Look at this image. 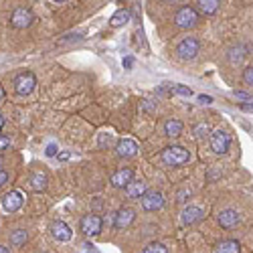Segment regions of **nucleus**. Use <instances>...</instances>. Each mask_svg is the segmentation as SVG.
Listing matches in <instances>:
<instances>
[{"instance_id": "obj_36", "label": "nucleus", "mask_w": 253, "mask_h": 253, "mask_svg": "<svg viewBox=\"0 0 253 253\" xmlns=\"http://www.w3.org/2000/svg\"><path fill=\"white\" fill-rule=\"evenodd\" d=\"M241 110H243V112H253V103H243Z\"/></svg>"}, {"instance_id": "obj_4", "label": "nucleus", "mask_w": 253, "mask_h": 253, "mask_svg": "<svg viewBox=\"0 0 253 253\" xmlns=\"http://www.w3.org/2000/svg\"><path fill=\"white\" fill-rule=\"evenodd\" d=\"M37 85V77L31 71H25L14 77V91L18 95H29Z\"/></svg>"}, {"instance_id": "obj_3", "label": "nucleus", "mask_w": 253, "mask_h": 253, "mask_svg": "<svg viewBox=\"0 0 253 253\" xmlns=\"http://www.w3.org/2000/svg\"><path fill=\"white\" fill-rule=\"evenodd\" d=\"M199 23V12L193 6H182L174 14V25L178 29H193Z\"/></svg>"}, {"instance_id": "obj_23", "label": "nucleus", "mask_w": 253, "mask_h": 253, "mask_svg": "<svg viewBox=\"0 0 253 253\" xmlns=\"http://www.w3.org/2000/svg\"><path fill=\"white\" fill-rule=\"evenodd\" d=\"M245 55H247V53H245V47H241V45H239V47H233V49H231L227 57H229V61H231V63H239Z\"/></svg>"}, {"instance_id": "obj_38", "label": "nucleus", "mask_w": 253, "mask_h": 253, "mask_svg": "<svg viewBox=\"0 0 253 253\" xmlns=\"http://www.w3.org/2000/svg\"><path fill=\"white\" fill-rule=\"evenodd\" d=\"M0 253H10V249H8V247H4V245H0Z\"/></svg>"}, {"instance_id": "obj_31", "label": "nucleus", "mask_w": 253, "mask_h": 253, "mask_svg": "<svg viewBox=\"0 0 253 253\" xmlns=\"http://www.w3.org/2000/svg\"><path fill=\"white\" fill-rule=\"evenodd\" d=\"M10 146V138H6V136H0V150H6Z\"/></svg>"}, {"instance_id": "obj_5", "label": "nucleus", "mask_w": 253, "mask_h": 253, "mask_svg": "<svg viewBox=\"0 0 253 253\" xmlns=\"http://www.w3.org/2000/svg\"><path fill=\"white\" fill-rule=\"evenodd\" d=\"M33 20H35V14L31 8H16L10 16V25L14 29H27L33 25Z\"/></svg>"}, {"instance_id": "obj_9", "label": "nucleus", "mask_w": 253, "mask_h": 253, "mask_svg": "<svg viewBox=\"0 0 253 253\" xmlns=\"http://www.w3.org/2000/svg\"><path fill=\"white\" fill-rule=\"evenodd\" d=\"M162 205H164V197H162V193H158V191H148V193L142 197V209L148 211V213L162 209Z\"/></svg>"}, {"instance_id": "obj_12", "label": "nucleus", "mask_w": 253, "mask_h": 253, "mask_svg": "<svg viewBox=\"0 0 253 253\" xmlns=\"http://www.w3.org/2000/svg\"><path fill=\"white\" fill-rule=\"evenodd\" d=\"M217 221H219V225H221L223 229H233V227L239 225L241 215L237 213L235 209H223L221 213H219V217H217Z\"/></svg>"}, {"instance_id": "obj_8", "label": "nucleus", "mask_w": 253, "mask_h": 253, "mask_svg": "<svg viewBox=\"0 0 253 253\" xmlns=\"http://www.w3.org/2000/svg\"><path fill=\"white\" fill-rule=\"evenodd\" d=\"M25 199H23V193L20 191H10L2 197V209L6 211V213H16V211L23 207Z\"/></svg>"}, {"instance_id": "obj_1", "label": "nucleus", "mask_w": 253, "mask_h": 253, "mask_svg": "<svg viewBox=\"0 0 253 253\" xmlns=\"http://www.w3.org/2000/svg\"><path fill=\"white\" fill-rule=\"evenodd\" d=\"M162 162L166 166H170V168H178L182 164L188 162V158H191V154H188V150H184L182 146H168V148L162 150Z\"/></svg>"}, {"instance_id": "obj_13", "label": "nucleus", "mask_w": 253, "mask_h": 253, "mask_svg": "<svg viewBox=\"0 0 253 253\" xmlns=\"http://www.w3.org/2000/svg\"><path fill=\"white\" fill-rule=\"evenodd\" d=\"M132 180H134V170L132 168H120V170H116L112 174V178H110L112 186H116V188H126Z\"/></svg>"}, {"instance_id": "obj_29", "label": "nucleus", "mask_w": 253, "mask_h": 253, "mask_svg": "<svg viewBox=\"0 0 253 253\" xmlns=\"http://www.w3.org/2000/svg\"><path fill=\"white\" fill-rule=\"evenodd\" d=\"M172 89H174L176 93H180V95H186V97L191 95V89H188V87H184V85H174Z\"/></svg>"}, {"instance_id": "obj_6", "label": "nucleus", "mask_w": 253, "mask_h": 253, "mask_svg": "<svg viewBox=\"0 0 253 253\" xmlns=\"http://www.w3.org/2000/svg\"><path fill=\"white\" fill-rule=\"evenodd\" d=\"M231 146V138L225 130H217L211 134V148H213L215 154H225Z\"/></svg>"}, {"instance_id": "obj_24", "label": "nucleus", "mask_w": 253, "mask_h": 253, "mask_svg": "<svg viewBox=\"0 0 253 253\" xmlns=\"http://www.w3.org/2000/svg\"><path fill=\"white\" fill-rule=\"evenodd\" d=\"M144 253H168V247L164 243L154 241V243H148V245L144 247Z\"/></svg>"}, {"instance_id": "obj_21", "label": "nucleus", "mask_w": 253, "mask_h": 253, "mask_svg": "<svg viewBox=\"0 0 253 253\" xmlns=\"http://www.w3.org/2000/svg\"><path fill=\"white\" fill-rule=\"evenodd\" d=\"M31 186L35 191H45L47 188V176L43 172H33L31 174Z\"/></svg>"}, {"instance_id": "obj_20", "label": "nucleus", "mask_w": 253, "mask_h": 253, "mask_svg": "<svg viewBox=\"0 0 253 253\" xmlns=\"http://www.w3.org/2000/svg\"><path fill=\"white\" fill-rule=\"evenodd\" d=\"M29 239V233H27V229H16L10 233V245L14 247H20V245H25Z\"/></svg>"}, {"instance_id": "obj_10", "label": "nucleus", "mask_w": 253, "mask_h": 253, "mask_svg": "<svg viewBox=\"0 0 253 253\" xmlns=\"http://www.w3.org/2000/svg\"><path fill=\"white\" fill-rule=\"evenodd\" d=\"M138 142L136 140H132V138H124V140H120L118 142V146H116V154L120 156V158H132V156H136L138 154Z\"/></svg>"}, {"instance_id": "obj_30", "label": "nucleus", "mask_w": 253, "mask_h": 253, "mask_svg": "<svg viewBox=\"0 0 253 253\" xmlns=\"http://www.w3.org/2000/svg\"><path fill=\"white\" fill-rule=\"evenodd\" d=\"M233 95H235L237 99H243V101H249V99H251V95H249L247 91H237V89H235V91H233Z\"/></svg>"}, {"instance_id": "obj_22", "label": "nucleus", "mask_w": 253, "mask_h": 253, "mask_svg": "<svg viewBox=\"0 0 253 253\" xmlns=\"http://www.w3.org/2000/svg\"><path fill=\"white\" fill-rule=\"evenodd\" d=\"M128 20H130V12L128 10H118L114 16H112V20H110V25L112 27H124L126 23H128Z\"/></svg>"}, {"instance_id": "obj_15", "label": "nucleus", "mask_w": 253, "mask_h": 253, "mask_svg": "<svg viewBox=\"0 0 253 253\" xmlns=\"http://www.w3.org/2000/svg\"><path fill=\"white\" fill-rule=\"evenodd\" d=\"M124 193L128 199H142L146 193H148V186H146L144 180H132L128 186L124 188Z\"/></svg>"}, {"instance_id": "obj_17", "label": "nucleus", "mask_w": 253, "mask_h": 253, "mask_svg": "<svg viewBox=\"0 0 253 253\" xmlns=\"http://www.w3.org/2000/svg\"><path fill=\"white\" fill-rule=\"evenodd\" d=\"M184 130V126L180 120H166L164 122V134L166 136H170V138H178Z\"/></svg>"}, {"instance_id": "obj_33", "label": "nucleus", "mask_w": 253, "mask_h": 253, "mask_svg": "<svg viewBox=\"0 0 253 253\" xmlns=\"http://www.w3.org/2000/svg\"><path fill=\"white\" fill-rule=\"evenodd\" d=\"M8 182V172H4V170H0V188H2L4 184Z\"/></svg>"}, {"instance_id": "obj_40", "label": "nucleus", "mask_w": 253, "mask_h": 253, "mask_svg": "<svg viewBox=\"0 0 253 253\" xmlns=\"http://www.w3.org/2000/svg\"><path fill=\"white\" fill-rule=\"evenodd\" d=\"M2 126H4V118L0 116V130H2Z\"/></svg>"}, {"instance_id": "obj_2", "label": "nucleus", "mask_w": 253, "mask_h": 253, "mask_svg": "<svg viewBox=\"0 0 253 253\" xmlns=\"http://www.w3.org/2000/svg\"><path fill=\"white\" fill-rule=\"evenodd\" d=\"M201 51V43L197 37H184L180 43L176 45V55L182 59V61H191L199 55Z\"/></svg>"}, {"instance_id": "obj_27", "label": "nucleus", "mask_w": 253, "mask_h": 253, "mask_svg": "<svg viewBox=\"0 0 253 253\" xmlns=\"http://www.w3.org/2000/svg\"><path fill=\"white\" fill-rule=\"evenodd\" d=\"M188 197H191V191H188V188H182V191H178V195H176V203H184Z\"/></svg>"}, {"instance_id": "obj_35", "label": "nucleus", "mask_w": 253, "mask_h": 253, "mask_svg": "<svg viewBox=\"0 0 253 253\" xmlns=\"http://www.w3.org/2000/svg\"><path fill=\"white\" fill-rule=\"evenodd\" d=\"M132 65H134V59H132V57H126V59H124V67H126V69H130Z\"/></svg>"}, {"instance_id": "obj_16", "label": "nucleus", "mask_w": 253, "mask_h": 253, "mask_svg": "<svg viewBox=\"0 0 253 253\" xmlns=\"http://www.w3.org/2000/svg\"><path fill=\"white\" fill-rule=\"evenodd\" d=\"M205 217V211L201 209V207H186L184 211H182V223L184 225H195V223H199L201 219Z\"/></svg>"}, {"instance_id": "obj_18", "label": "nucleus", "mask_w": 253, "mask_h": 253, "mask_svg": "<svg viewBox=\"0 0 253 253\" xmlns=\"http://www.w3.org/2000/svg\"><path fill=\"white\" fill-rule=\"evenodd\" d=\"M217 253H241V243L235 239H225L217 245Z\"/></svg>"}, {"instance_id": "obj_37", "label": "nucleus", "mask_w": 253, "mask_h": 253, "mask_svg": "<svg viewBox=\"0 0 253 253\" xmlns=\"http://www.w3.org/2000/svg\"><path fill=\"white\" fill-rule=\"evenodd\" d=\"M69 156H71V154H69V152H63V154H59V158H61V160H67V158H69Z\"/></svg>"}, {"instance_id": "obj_14", "label": "nucleus", "mask_w": 253, "mask_h": 253, "mask_svg": "<svg viewBox=\"0 0 253 253\" xmlns=\"http://www.w3.org/2000/svg\"><path fill=\"white\" fill-rule=\"evenodd\" d=\"M134 219H136V211L130 209V207H122L114 215V227L116 229H124V227H128Z\"/></svg>"}, {"instance_id": "obj_39", "label": "nucleus", "mask_w": 253, "mask_h": 253, "mask_svg": "<svg viewBox=\"0 0 253 253\" xmlns=\"http://www.w3.org/2000/svg\"><path fill=\"white\" fill-rule=\"evenodd\" d=\"M4 99V89H2V85H0V101Z\"/></svg>"}, {"instance_id": "obj_26", "label": "nucleus", "mask_w": 253, "mask_h": 253, "mask_svg": "<svg viewBox=\"0 0 253 253\" xmlns=\"http://www.w3.org/2000/svg\"><path fill=\"white\" fill-rule=\"evenodd\" d=\"M195 136L197 138H207L209 136V126L207 124H199L197 128H195Z\"/></svg>"}, {"instance_id": "obj_34", "label": "nucleus", "mask_w": 253, "mask_h": 253, "mask_svg": "<svg viewBox=\"0 0 253 253\" xmlns=\"http://www.w3.org/2000/svg\"><path fill=\"white\" fill-rule=\"evenodd\" d=\"M199 101H201L203 105H209L211 101H213V97H211V95H199Z\"/></svg>"}, {"instance_id": "obj_11", "label": "nucleus", "mask_w": 253, "mask_h": 253, "mask_svg": "<svg viewBox=\"0 0 253 253\" xmlns=\"http://www.w3.org/2000/svg\"><path fill=\"white\" fill-rule=\"evenodd\" d=\"M49 229H51V235H53L57 241H61V243L69 241V239H71V235H73L71 227H69L65 221H53Z\"/></svg>"}, {"instance_id": "obj_32", "label": "nucleus", "mask_w": 253, "mask_h": 253, "mask_svg": "<svg viewBox=\"0 0 253 253\" xmlns=\"http://www.w3.org/2000/svg\"><path fill=\"white\" fill-rule=\"evenodd\" d=\"M47 156H57V144H49L47 146Z\"/></svg>"}, {"instance_id": "obj_19", "label": "nucleus", "mask_w": 253, "mask_h": 253, "mask_svg": "<svg viewBox=\"0 0 253 253\" xmlns=\"http://www.w3.org/2000/svg\"><path fill=\"white\" fill-rule=\"evenodd\" d=\"M219 0H199L197 2V8L203 12V14H215L219 10Z\"/></svg>"}, {"instance_id": "obj_7", "label": "nucleus", "mask_w": 253, "mask_h": 253, "mask_svg": "<svg viewBox=\"0 0 253 253\" xmlns=\"http://www.w3.org/2000/svg\"><path fill=\"white\" fill-rule=\"evenodd\" d=\"M101 225H103V221H101L97 215H83V217H81V223H79L81 231H83V233H85L87 237L97 235L99 231H101Z\"/></svg>"}, {"instance_id": "obj_41", "label": "nucleus", "mask_w": 253, "mask_h": 253, "mask_svg": "<svg viewBox=\"0 0 253 253\" xmlns=\"http://www.w3.org/2000/svg\"><path fill=\"white\" fill-rule=\"evenodd\" d=\"M2 164H4V158H2V156H0V168H2Z\"/></svg>"}, {"instance_id": "obj_25", "label": "nucleus", "mask_w": 253, "mask_h": 253, "mask_svg": "<svg viewBox=\"0 0 253 253\" xmlns=\"http://www.w3.org/2000/svg\"><path fill=\"white\" fill-rule=\"evenodd\" d=\"M243 83H245V85H253V65L245 67V71H243Z\"/></svg>"}, {"instance_id": "obj_28", "label": "nucleus", "mask_w": 253, "mask_h": 253, "mask_svg": "<svg viewBox=\"0 0 253 253\" xmlns=\"http://www.w3.org/2000/svg\"><path fill=\"white\" fill-rule=\"evenodd\" d=\"M112 144V136L110 134H101L99 136V146H101V148H105V146H110Z\"/></svg>"}]
</instances>
